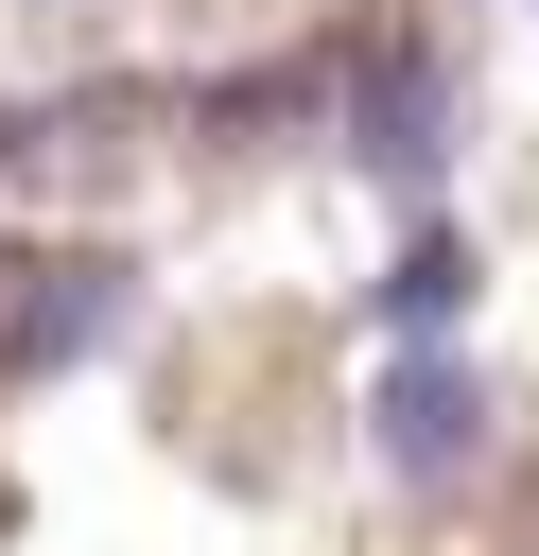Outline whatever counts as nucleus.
Masks as SVG:
<instances>
[{
  "label": "nucleus",
  "instance_id": "f257e3e1",
  "mask_svg": "<svg viewBox=\"0 0 539 556\" xmlns=\"http://www.w3.org/2000/svg\"><path fill=\"white\" fill-rule=\"evenodd\" d=\"M383 452H400V469H469V382H452V365H400V382H383Z\"/></svg>",
  "mask_w": 539,
  "mask_h": 556
},
{
  "label": "nucleus",
  "instance_id": "f03ea898",
  "mask_svg": "<svg viewBox=\"0 0 539 556\" xmlns=\"http://www.w3.org/2000/svg\"><path fill=\"white\" fill-rule=\"evenodd\" d=\"M383 313H400V330H452V313H469V243H452V226H417V243H400V278H383Z\"/></svg>",
  "mask_w": 539,
  "mask_h": 556
}]
</instances>
